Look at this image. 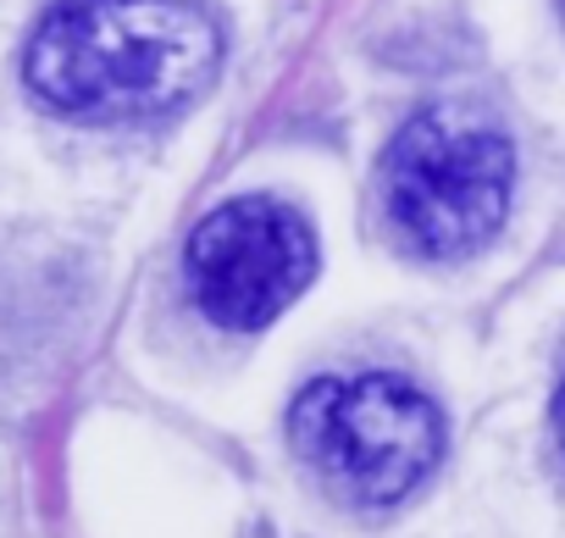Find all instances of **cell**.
I'll list each match as a JSON object with an SVG mask.
<instances>
[{"mask_svg": "<svg viewBox=\"0 0 565 538\" xmlns=\"http://www.w3.org/2000/svg\"><path fill=\"white\" fill-rule=\"evenodd\" d=\"M222 62L194 0H62L29 40V89L78 123H150L189 106Z\"/></svg>", "mask_w": 565, "mask_h": 538, "instance_id": "obj_1", "label": "cell"}, {"mask_svg": "<svg viewBox=\"0 0 565 538\" xmlns=\"http://www.w3.org/2000/svg\"><path fill=\"white\" fill-rule=\"evenodd\" d=\"M510 139L466 106L416 112L383 156V200L399 239L416 255L438 261L471 255L499 233L510 211Z\"/></svg>", "mask_w": 565, "mask_h": 538, "instance_id": "obj_2", "label": "cell"}, {"mask_svg": "<svg viewBox=\"0 0 565 538\" xmlns=\"http://www.w3.org/2000/svg\"><path fill=\"white\" fill-rule=\"evenodd\" d=\"M295 444L350 505H394L422 488L444 450V422L422 389L388 372L322 378L295 400Z\"/></svg>", "mask_w": 565, "mask_h": 538, "instance_id": "obj_3", "label": "cell"}, {"mask_svg": "<svg viewBox=\"0 0 565 538\" xmlns=\"http://www.w3.org/2000/svg\"><path fill=\"white\" fill-rule=\"evenodd\" d=\"M189 289L194 306L233 334L266 328L317 273V239L282 200L244 194L216 205L189 233Z\"/></svg>", "mask_w": 565, "mask_h": 538, "instance_id": "obj_4", "label": "cell"}, {"mask_svg": "<svg viewBox=\"0 0 565 538\" xmlns=\"http://www.w3.org/2000/svg\"><path fill=\"white\" fill-rule=\"evenodd\" d=\"M554 428H559V444H565V383H559V400H554Z\"/></svg>", "mask_w": 565, "mask_h": 538, "instance_id": "obj_5", "label": "cell"}]
</instances>
